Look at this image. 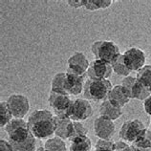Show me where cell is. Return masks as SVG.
I'll use <instances>...</instances> for the list:
<instances>
[{
  "instance_id": "cell-24",
  "label": "cell",
  "mask_w": 151,
  "mask_h": 151,
  "mask_svg": "<svg viewBox=\"0 0 151 151\" xmlns=\"http://www.w3.org/2000/svg\"><path fill=\"white\" fill-rule=\"evenodd\" d=\"M136 78L146 88L151 86V65H145L137 72Z\"/></svg>"
},
{
  "instance_id": "cell-27",
  "label": "cell",
  "mask_w": 151,
  "mask_h": 151,
  "mask_svg": "<svg viewBox=\"0 0 151 151\" xmlns=\"http://www.w3.org/2000/svg\"><path fill=\"white\" fill-rule=\"evenodd\" d=\"M115 142L111 140H99L95 145L94 151H114Z\"/></svg>"
},
{
  "instance_id": "cell-30",
  "label": "cell",
  "mask_w": 151,
  "mask_h": 151,
  "mask_svg": "<svg viewBox=\"0 0 151 151\" xmlns=\"http://www.w3.org/2000/svg\"><path fill=\"white\" fill-rule=\"evenodd\" d=\"M144 109L145 112L151 118V96L144 101Z\"/></svg>"
},
{
  "instance_id": "cell-34",
  "label": "cell",
  "mask_w": 151,
  "mask_h": 151,
  "mask_svg": "<svg viewBox=\"0 0 151 151\" xmlns=\"http://www.w3.org/2000/svg\"><path fill=\"white\" fill-rule=\"evenodd\" d=\"M148 91H149V92H150V95H151V86H150L149 88H148Z\"/></svg>"
},
{
  "instance_id": "cell-6",
  "label": "cell",
  "mask_w": 151,
  "mask_h": 151,
  "mask_svg": "<svg viewBox=\"0 0 151 151\" xmlns=\"http://www.w3.org/2000/svg\"><path fill=\"white\" fill-rule=\"evenodd\" d=\"M48 103L55 117L69 118L70 109L73 103V100H71L70 96L50 91Z\"/></svg>"
},
{
  "instance_id": "cell-33",
  "label": "cell",
  "mask_w": 151,
  "mask_h": 151,
  "mask_svg": "<svg viewBox=\"0 0 151 151\" xmlns=\"http://www.w3.org/2000/svg\"><path fill=\"white\" fill-rule=\"evenodd\" d=\"M35 151H46V149H45L44 147H42V146H41V147H38L37 149H35Z\"/></svg>"
},
{
  "instance_id": "cell-11",
  "label": "cell",
  "mask_w": 151,
  "mask_h": 151,
  "mask_svg": "<svg viewBox=\"0 0 151 151\" xmlns=\"http://www.w3.org/2000/svg\"><path fill=\"white\" fill-rule=\"evenodd\" d=\"M95 135L99 140H111L116 132V125L113 121L103 117H98L93 124Z\"/></svg>"
},
{
  "instance_id": "cell-22",
  "label": "cell",
  "mask_w": 151,
  "mask_h": 151,
  "mask_svg": "<svg viewBox=\"0 0 151 151\" xmlns=\"http://www.w3.org/2000/svg\"><path fill=\"white\" fill-rule=\"evenodd\" d=\"M113 4V0H86L84 8L87 11L95 12L98 10H104Z\"/></svg>"
},
{
  "instance_id": "cell-23",
  "label": "cell",
  "mask_w": 151,
  "mask_h": 151,
  "mask_svg": "<svg viewBox=\"0 0 151 151\" xmlns=\"http://www.w3.org/2000/svg\"><path fill=\"white\" fill-rule=\"evenodd\" d=\"M87 133H88V130H87L86 127L81 124V122H73L68 141L73 142L74 140H76V139H78L79 137L87 136Z\"/></svg>"
},
{
  "instance_id": "cell-18",
  "label": "cell",
  "mask_w": 151,
  "mask_h": 151,
  "mask_svg": "<svg viewBox=\"0 0 151 151\" xmlns=\"http://www.w3.org/2000/svg\"><path fill=\"white\" fill-rule=\"evenodd\" d=\"M92 142L88 136H82L71 142L69 151H91Z\"/></svg>"
},
{
  "instance_id": "cell-29",
  "label": "cell",
  "mask_w": 151,
  "mask_h": 151,
  "mask_svg": "<svg viewBox=\"0 0 151 151\" xmlns=\"http://www.w3.org/2000/svg\"><path fill=\"white\" fill-rule=\"evenodd\" d=\"M85 1L86 0H68V1H67V4H68L69 7H71V8L79 9V8L85 6Z\"/></svg>"
},
{
  "instance_id": "cell-9",
  "label": "cell",
  "mask_w": 151,
  "mask_h": 151,
  "mask_svg": "<svg viewBox=\"0 0 151 151\" xmlns=\"http://www.w3.org/2000/svg\"><path fill=\"white\" fill-rule=\"evenodd\" d=\"M124 59L126 66L131 72H138L144 67L146 62V55L144 50L138 47H131L127 49L124 54Z\"/></svg>"
},
{
  "instance_id": "cell-7",
  "label": "cell",
  "mask_w": 151,
  "mask_h": 151,
  "mask_svg": "<svg viewBox=\"0 0 151 151\" xmlns=\"http://www.w3.org/2000/svg\"><path fill=\"white\" fill-rule=\"evenodd\" d=\"M14 119H24L29 113L30 101L25 95L13 94L6 101Z\"/></svg>"
},
{
  "instance_id": "cell-4",
  "label": "cell",
  "mask_w": 151,
  "mask_h": 151,
  "mask_svg": "<svg viewBox=\"0 0 151 151\" xmlns=\"http://www.w3.org/2000/svg\"><path fill=\"white\" fill-rule=\"evenodd\" d=\"M91 52L98 60L105 61L110 64L121 55L119 46L110 40L95 41L91 46Z\"/></svg>"
},
{
  "instance_id": "cell-20",
  "label": "cell",
  "mask_w": 151,
  "mask_h": 151,
  "mask_svg": "<svg viewBox=\"0 0 151 151\" xmlns=\"http://www.w3.org/2000/svg\"><path fill=\"white\" fill-rule=\"evenodd\" d=\"M65 79H66V73L60 72L57 73L53 78L51 85V91L58 94H66L65 91Z\"/></svg>"
},
{
  "instance_id": "cell-17",
  "label": "cell",
  "mask_w": 151,
  "mask_h": 151,
  "mask_svg": "<svg viewBox=\"0 0 151 151\" xmlns=\"http://www.w3.org/2000/svg\"><path fill=\"white\" fill-rule=\"evenodd\" d=\"M107 100H109L111 102H113L114 104L120 106L122 108L124 106H125L130 101L129 99L126 97V95L124 94V91H122L121 85H116L113 87L112 90L110 91Z\"/></svg>"
},
{
  "instance_id": "cell-10",
  "label": "cell",
  "mask_w": 151,
  "mask_h": 151,
  "mask_svg": "<svg viewBox=\"0 0 151 151\" xmlns=\"http://www.w3.org/2000/svg\"><path fill=\"white\" fill-rule=\"evenodd\" d=\"M145 129V126L140 120L135 119L126 121L122 124L120 129V137L122 141L133 144Z\"/></svg>"
},
{
  "instance_id": "cell-12",
  "label": "cell",
  "mask_w": 151,
  "mask_h": 151,
  "mask_svg": "<svg viewBox=\"0 0 151 151\" xmlns=\"http://www.w3.org/2000/svg\"><path fill=\"white\" fill-rule=\"evenodd\" d=\"M67 72L84 76L88 71L90 62L86 55L82 52H76L67 60Z\"/></svg>"
},
{
  "instance_id": "cell-14",
  "label": "cell",
  "mask_w": 151,
  "mask_h": 151,
  "mask_svg": "<svg viewBox=\"0 0 151 151\" xmlns=\"http://www.w3.org/2000/svg\"><path fill=\"white\" fill-rule=\"evenodd\" d=\"M84 76L77 75L66 71L65 91L68 96H78L84 88Z\"/></svg>"
},
{
  "instance_id": "cell-5",
  "label": "cell",
  "mask_w": 151,
  "mask_h": 151,
  "mask_svg": "<svg viewBox=\"0 0 151 151\" xmlns=\"http://www.w3.org/2000/svg\"><path fill=\"white\" fill-rule=\"evenodd\" d=\"M121 86L122 91L129 100L134 99V100L144 101L149 96H151L148 89L142 85L136 78V77L128 76V77L124 78V79L122 81Z\"/></svg>"
},
{
  "instance_id": "cell-16",
  "label": "cell",
  "mask_w": 151,
  "mask_h": 151,
  "mask_svg": "<svg viewBox=\"0 0 151 151\" xmlns=\"http://www.w3.org/2000/svg\"><path fill=\"white\" fill-rule=\"evenodd\" d=\"M55 135L63 139V140H68L73 121L71 120L70 118H67V117H64V118L55 117Z\"/></svg>"
},
{
  "instance_id": "cell-13",
  "label": "cell",
  "mask_w": 151,
  "mask_h": 151,
  "mask_svg": "<svg viewBox=\"0 0 151 151\" xmlns=\"http://www.w3.org/2000/svg\"><path fill=\"white\" fill-rule=\"evenodd\" d=\"M112 73L113 69L110 63L95 59L92 62H90L86 74L90 79H108Z\"/></svg>"
},
{
  "instance_id": "cell-31",
  "label": "cell",
  "mask_w": 151,
  "mask_h": 151,
  "mask_svg": "<svg viewBox=\"0 0 151 151\" xmlns=\"http://www.w3.org/2000/svg\"><path fill=\"white\" fill-rule=\"evenodd\" d=\"M0 151H13L7 140H4V139L0 140Z\"/></svg>"
},
{
  "instance_id": "cell-32",
  "label": "cell",
  "mask_w": 151,
  "mask_h": 151,
  "mask_svg": "<svg viewBox=\"0 0 151 151\" xmlns=\"http://www.w3.org/2000/svg\"><path fill=\"white\" fill-rule=\"evenodd\" d=\"M131 151H151V148H144L131 144Z\"/></svg>"
},
{
  "instance_id": "cell-15",
  "label": "cell",
  "mask_w": 151,
  "mask_h": 151,
  "mask_svg": "<svg viewBox=\"0 0 151 151\" xmlns=\"http://www.w3.org/2000/svg\"><path fill=\"white\" fill-rule=\"evenodd\" d=\"M99 112H100V116L105 119H108L110 121H116L119 118L122 116V108L113 102H111L109 100H105L101 101L99 107Z\"/></svg>"
},
{
  "instance_id": "cell-8",
  "label": "cell",
  "mask_w": 151,
  "mask_h": 151,
  "mask_svg": "<svg viewBox=\"0 0 151 151\" xmlns=\"http://www.w3.org/2000/svg\"><path fill=\"white\" fill-rule=\"evenodd\" d=\"M94 109L90 101L86 99H77L73 101L69 118L73 122H83L92 117Z\"/></svg>"
},
{
  "instance_id": "cell-21",
  "label": "cell",
  "mask_w": 151,
  "mask_h": 151,
  "mask_svg": "<svg viewBox=\"0 0 151 151\" xmlns=\"http://www.w3.org/2000/svg\"><path fill=\"white\" fill-rule=\"evenodd\" d=\"M111 66H112L114 73H116L119 76H122V77H124V78L128 77V76L132 73L124 63V59L122 54H121L112 63H111Z\"/></svg>"
},
{
  "instance_id": "cell-25",
  "label": "cell",
  "mask_w": 151,
  "mask_h": 151,
  "mask_svg": "<svg viewBox=\"0 0 151 151\" xmlns=\"http://www.w3.org/2000/svg\"><path fill=\"white\" fill-rule=\"evenodd\" d=\"M12 121H13V115L8 106L7 101H1L0 102V126L4 128Z\"/></svg>"
},
{
  "instance_id": "cell-19",
  "label": "cell",
  "mask_w": 151,
  "mask_h": 151,
  "mask_svg": "<svg viewBox=\"0 0 151 151\" xmlns=\"http://www.w3.org/2000/svg\"><path fill=\"white\" fill-rule=\"evenodd\" d=\"M46 151H67V145L65 140L58 136L48 139L43 146Z\"/></svg>"
},
{
  "instance_id": "cell-28",
  "label": "cell",
  "mask_w": 151,
  "mask_h": 151,
  "mask_svg": "<svg viewBox=\"0 0 151 151\" xmlns=\"http://www.w3.org/2000/svg\"><path fill=\"white\" fill-rule=\"evenodd\" d=\"M114 151H131V145L124 141L119 140L118 142H115Z\"/></svg>"
},
{
  "instance_id": "cell-1",
  "label": "cell",
  "mask_w": 151,
  "mask_h": 151,
  "mask_svg": "<svg viewBox=\"0 0 151 151\" xmlns=\"http://www.w3.org/2000/svg\"><path fill=\"white\" fill-rule=\"evenodd\" d=\"M5 131L13 151H35V138L23 119L13 120L5 126Z\"/></svg>"
},
{
  "instance_id": "cell-26",
  "label": "cell",
  "mask_w": 151,
  "mask_h": 151,
  "mask_svg": "<svg viewBox=\"0 0 151 151\" xmlns=\"http://www.w3.org/2000/svg\"><path fill=\"white\" fill-rule=\"evenodd\" d=\"M132 145L144 148H151V129L145 127V129L142 131L139 138Z\"/></svg>"
},
{
  "instance_id": "cell-3",
  "label": "cell",
  "mask_w": 151,
  "mask_h": 151,
  "mask_svg": "<svg viewBox=\"0 0 151 151\" xmlns=\"http://www.w3.org/2000/svg\"><path fill=\"white\" fill-rule=\"evenodd\" d=\"M113 86L109 79H90L84 83L83 95L86 100L93 101H103L107 100Z\"/></svg>"
},
{
  "instance_id": "cell-2",
  "label": "cell",
  "mask_w": 151,
  "mask_h": 151,
  "mask_svg": "<svg viewBox=\"0 0 151 151\" xmlns=\"http://www.w3.org/2000/svg\"><path fill=\"white\" fill-rule=\"evenodd\" d=\"M28 127L34 137L38 140H48L55 131V118L48 109H37L28 117Z\"/></svg>"
}]
</instances>
